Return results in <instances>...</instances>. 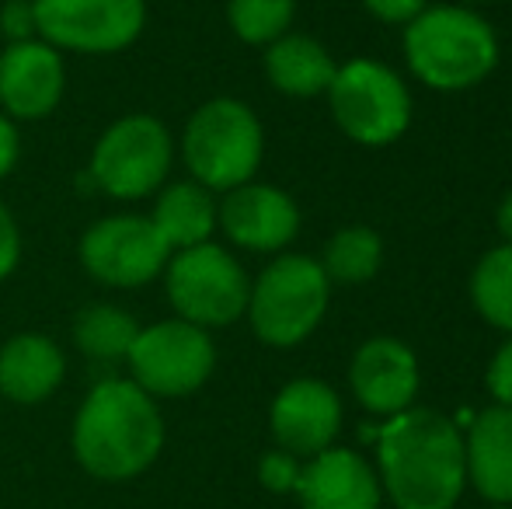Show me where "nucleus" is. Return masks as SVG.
Returning <instances> with one entry per match:
<instances>
[{
    "instance_id": "5",
    "label": "nucleus",
    "mask_w": 512,
    "mask_h": 509,
    "mask_svg": "<svg viewBox=\"0 0 512 509\" xmlns=\"http://www.w3.org/2000/svg\"><path fill=\"white\" fill-rule=\"evenodd\" d=\"M331 283L321 262L283 252L251 279L248 311L251 332L272 349H293L317 332L328 314Z\"/></svg>"
},
{
    "instance_id": "11",
    "label": "nucleus",
    "mask_w": 512,
    "mask_h": 509,
    "mask_svg": "<svg viewBox=\"0 0 512 509\" xmlns=\"http://www.w3.org/2000/svg\"><path fill=\"white\" fill-rule=\"evenodd\" d=\"M84 272L108 290H140L168 269L171 248L143 213H112L81 234L77 245Z\"/></svg>"
},
{
    "instance_id": "27",
    "label": "nucleus",
    "mask_w": 512,
    "mask_h": 509,
    "mask_svg": "<svg viewBox=\"0 0 512 509\" xmlns=\"http://www.w3.org/2000/svg\"><path fill=\"white\" fill-rule=\"evenodd\" d=\"M21 262V227L14 220L11 206L0 199V283L14 276Z\"/></svg>"
},
{
    "instance_id": "16",
    "label": "nucleus",
    "mask_w": 512,
    "mask_h": 509,
    "mask_svg": "<svg viewBox=\"0 0 512 509\" xmlns=\"http://www.w3.org/2000/svg\"><path fill=\"white\" fill-rule=\"evenodd\" d=\"M293 496L304 509H380V475L363 454L349 447H328L304 461Z\"/></svg>"
},
{
    "instance_id": "18",
    "label": "nucleus",
    "mask_w": 512,
    "mask_h": 509,
    "mask_svg": "<svg viewBox=\"0 0 512 509\" xmlns=\"http://www.w3.org/2000/svg\"><path fill=\"white\" fill-rule=\"evenodd\" d=\"M67 356L42 332H18L0 346V394L14 405H42L60 391Z\"/></svg>"
},
{
    "instance_id": "32",
    "label": "nucleus",
    "mask_w": 512,
    "mask_h": 509,
    "mask_svg": "<svg viewBox=\"0 0 512 509\" xmlns=\"http://www.w3.org/2000/svg\"><path fill=\"white\" fill-rule=\"evenodd\" d=\"M474 4H488V0H460V7H474Z\"/></svg>"
},
{
    "instance_id": "9",
    "label": "nucleus",
    "mask_w": 512,
    "mask_h": 509,
    "mask_svg": "<svg viewBox=\"0 0 512 509\" xmlns=\"http://www.w3.org/2000/svg\"><path fill=\"white\" fill-rule=\"evenodd\" d=\"M328 105L338 129L363 147H387L411 123V95L398 74L377 60H349L335 70Z\"/></svg>"
},
{
    "instance_id": "1",
    "label": "nucleus",
    "mask_w": 512,
    "mask_h": 509,
    "mask_svg": "<svg viewBox=\"0 0 512 509\" xmlns=\"http://www.w3.org/2000/svg\"><path fill=\"white\" fill-rule=\"evenodd\" d=\"M373 468L394 509H457L467 485L464 429L443 412L411 405L384 419Z\"/></svg>"
},
{
    "instance_id": "8",
    "label": "nucleus",
    "mask_w": 512,
    "mask_h": 509,
    "mask_svg": "<svg viewBox=\"0 0 512 509\" xmlns=\"http://www.w3.org/2000/svg\"><path fill=\"white\" fill-rule=\"evenodd\" d=\"M129 381L150 398H189L216 370V342L206 328L182 318H164L140 325L133 349L126 356Z\"/></svg>"
},
{
    "instance_id": "30",
    "label": "nucleus",
    "mask_w": 512,
    "mask_h": 509,
    "mask_svg": "<svg viewBox=\"0 0 512 509\" xmlns=\"http://www.w3.org/2000/svg\"><path fill=\"white\" fill-rule=\"evenodd\" d=\"M18 157H21L18 126H14V119H7L4 112H0V182L18 168Z\"/></svg>"
},
{
    "instance_id": "14",
    "label": "nucleus",
    "mask_w": 512,
    "mask_h": 509,
    "mask_svg": "<svg viewBox=\"0 0 512 509\" xmlns=\"http://www.w3.org/2000/svg\"><path fill=\"white\" fill-rule=\"evenodd\" d=\"M269 429L279 450L310 461L321 450L335 447L342 433V398L335 387L317 377H297L279 387L272 398Z\"/></svg>"
},
{
    "instance_id": "2",
    "label": "nucleus",
    "mask_w": 512,
    "mask_h": 509,
    "mask_svg": "<svg viewBox=\"0 0 512 509\" xmlns=\"http://www.w3.org/2000/svg\"><path fill=\"white\" fill-rule=\"evenodd\" d=\"M70 447L91 478L129 482L161 457L164 415L129 377H105L77 405Z\"/></svg>"
},
{
    "instance_id": "7",
    "label": "nucleus",
    "mask_w": 512,
    "mask_h": 509,
    "mask_svg": "<svg viewBox=\"0 0 512 509\" xmlns=\"http://www.w3.org/2000/svg\"><path fill=\"white\" fill-rule=\"evenodd\" d=\"M161 279L175 307V318L206 328V332L234 325L248 311L251 276L237 262V255L216 241L175 252Z\"/></svg>"
},
{
    "instance_id": "22",
    "label": "nucleus",
    "mask_w": 512,
    "mask_h": 509,
    "mask_svg": "<svg viewBox=\"0 0 512 509\" xmlns=\"http://www.w3.org/2000/svg\"><path fill=\"white\" fill-rule=\"evenodd\" d=\"M380 262H384V241H380L377 231H370V227H342L324 248L321 269L328 276V283L359 286L377 276Z\"/></svg>"
},
{
    "instance_id": "21",
    "label": "nucleus",
    "mask_w": 512,
    "mask_h": 509,
    "mask_svg": "<svg viewBox=\"0 0 512 509\" xmlns=\"http://www.w3.org/2000/svg\"><path fill=\"white\" fill-rule=\"evenodd\" d=\"M136 335H140V321L115 304H91L74 318L77 353L98 363H126Z\"/></svg>"
},
{
    "instance_id": "26",
    "label": "nucleus",
    "mask_w": 512,
    "mask_h": 509,
    "mask_svg": "<svg viewBox=\"0 0 512 509\" xmlns=\"http://www.w3.org/2000/svg\"><path fill=\"white\" fill-rule=\"evenodd\" d=\"M0 35L11 42L35 39V7L32 0H4L0 7Z\"/></svg>"
},
{
    "instance_id": "6",
    "label": "nucleus",
    "mask_w": 512,
    "mask_h": 509,
    "mask_svg": "<svg viewBox=\"0 0 512 509\" xmlns=\"http://www.w3.org/2000/svg\"><path fill=\"white\" fill-rule=\"evenodd\" d=\"M175 154V136L161 119L150 112H129L105 126L91 147V185L119 203L154 199L171 182Z\"/></svg>"
},
{
    "instance_id": "15",
    "label": "nucleus",
    "mask_w": 512,
    "mask_h": 509,
    "mask_svg": "<svg viewBox=\"0 0 512 509\" xmlns=\"http://www.w3.org/2000/svg\"><path fill=\"white\" fill-rule=\"evenodd\" d=\"M418 384V360L401 339L377 335L363 342L349 363V387L356 401L377 419H394L415 405Z\"/></svg>"
},
{
    "instance_id": "20",
    "label": "nucleus",
    "mask_w": 512,
    "mask_h": 509,
    "mask_svg": "<svg viewBox=\"0 0 512 509\" xmlns=\"http://www.w3.org/2000/svg\"><path fill=\"white\" fill-rule=\"evenodd\" d=\"M338 63L317 39L300 32H286L272 46H265V77L276 91L290 98L328 95Z\"/></svg>"
},
{
    "instance_id": "4",
    "label": "nucleus",
    "mask_w": 512,
    "mask_h": 509,
    "mask_svg": "<svg viewBox=\"0 0 512 509\" xmlns=\"http://www.w3.org/2000/svg\"><path fill=\"white\" fill-rule=\"evenodd\" d=\"M182 164L213 196L255 182L265 154L262 119L241 98H209L182 129Z\"/></svg>"
},
{
    "instance_id": "33",
    "label": "nucleus",
    "mask_w": 512,
    "mask_h": 509,
    "mask_svg": "<svg viewBox=\"0 0 512 509\" xmlns=\"http://www.w3.org/2000/svg\"><path fill=\"white\" fill-rule=\"evenodd\" d=\"M488 509H512V506H488Z\"/></svg>"
},
{
    "instance_id": "29",
    "label": "nucleus",
    "mask_w": 512,
    "mask_h": 509,
    "mask_svg": "<svg viewBox=\"0 0 512 509\" xmlns=\"http://www.w3.org/2000/svg\"><path fill=\"white\" fill-rule=\"evenodd\" d=\"M363 4L384 25H411L425 11V0H363Z\"/></svg>"
},
{
    "instance_id": "3",
    "label": "nucleus",
    "mask_w": 512,
    "mask_h": 509,
    "mask_svg": "<svg viewBox=\"0 0 512 509\" xmlns=\"http://www.w3.org/2000/svg\"><path fill=\"white\" fill-rule=\"evenodd\" d=\"M405 60L425 88L467 91L499 67V39L471 7H425L405 25Z\"/></svg>"
},
{
    "instance_id": "10",
    "label": "nucleus",
    "mask_w": 512,
    "mask_h": 509,
    "mask_svg": "<svg viewBox=\"0 0 512 509\" xmlns=\"http://www.w3.org/2000/svg\"><path fill=\"white\" fill-rule=\"evenodd\" d=\"M35 35L60 53L115 56L147 28V0H32Z\"/></svg>"
},
{
    "instance_id": "28",
    "label": "nucleus",
    "mask_w": 512,
    "mask_h": 509,
    "mask_svg": "<svg viewBox=\"0 0 512 509\" xmlns=\"http://www.w3.org/2000/svg\"><path fill=\"white\" fill-rule=\"evenodd\" d=\"M485 384H488V391H492L495 405L512 408V339L506 342V346H499V353L492 356Z\"/></svg>"
},
{
    "instance_id": "23",
    "label": "nucleus",
    "mask_w": 512,
    "mask_h": 509,
    "mask_svg": "<svg viewBox=\"0 0 512 509\" xmlns=\"http://www.w3.org/2000/svg\"><path fill=\"white\" fill-rule=\"evenodd\" d=\"M471 304L492 328L512 335V245H499L471 272Z\"/></svg>"
},
{
    "instance_id": "31",
    "label": "nucleus",
    "mask_w": 512,
    "mask_h": 509,
    "mask_svg": "<svg viewBox=\"0 0 512 509\" xmlns=\"http://www.w3.org/2000/svg\"><path fill=\"white\" fill-rule=\"evenodd\" d=\"M495 224H499L502 245H512V192H506V199L499 203V213H495Z\"/></svg>"
},
{
    "instance_id": "25",
    "label": "nucleus",
    "mask_w": 512,
    "mask_h": 509,
    "mask_svg": "<svg viewBox=\"0 0 512 509\" xmlns=\"http://www.w3.org/2000/svg\"><path fill=\"white\" fill-rule=\"evenodd\" d=\"M300 471H304V461L276 447V450H265L262 461H258V482L272 496H290V492H297Z\"/></svg>"
},
{
    "instance_id": "19",
    "label": "nucleus",
    "mask_w": 512,
    "mask_h": 509,
    "mask_svg": "<svg viewBox=\"0 0 512 509\" xmlns=\"http://www.w3.org/2000/svg\"><path fill=\"white\" fill-rule=\"evenodd\" d=\"M216 206L220 199L199 182L185 178V182H168L154 196V210L147 213L150 224L171 248V255L182 248H196L213 241L216 234Z\"/></svg>"
},
{
    "instance_id": "12",
    "label": "nucleus",
    "mask_w": 512,
    "mask_h": 509,
    "mask_svg": "<svg viewBox=\"0 0 512 509\" xmlns=\"http://www.w3.org/2000/svg\"><path fill=\"white\" fill-rule=\"evenodd\" d=\"M216 231L244 252L283 255L300 234V210L279 185L248 182L223 192L216 206Z\"/></svg>"
},
{
    "instance_id": "17",
    "label": "nucleus",
    "mask_w": 512,
    "mask_h": 509,
    "mask_svg": "<svg viewBox=\"0 0 512 509\" xmlns=\"http://www.w3.org/2000/svg\"><path fill=\"white\" fill-rule=\"evenodd\" d=\"M467 485L488 506H512V408L492 405L464 433Z\"/></svg>"
},
{
    "instance_id": "24",
    "label": "nucleus",
    "mask_w": 512,
    "mask_h": 509,
    "mask_svg": "<svg viewBox=\"0 0 512 509\" xmlns=\"http://www.w3.org/2000/svg\"><path fill=\"white\" fill-rule=\"evenodd\" d=\"M297 14V0H227V25L248 46H272L283 39Z\"/></svg>"
},
{
    "instance_id": "13",
    "label": "nucleus",
    "mask_w": 512,
    "mask_h": 509,
    "mask_svg": "<svg viewBox=\"0 0 512 509\" xmlns=\"http://www.w3.org/2000/svg\"><path fill=\"white\" fill-rule=\"evenodd\" d=\"M67 95L63 53L39 35L11 42L0 53V112L14 123H39L60 109Z\"/></svg>"
}]
</instances>
